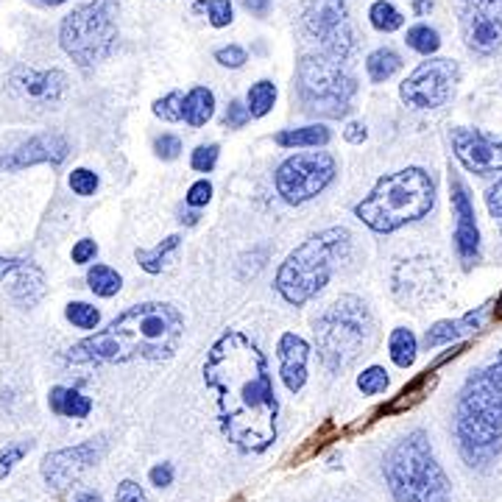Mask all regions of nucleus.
<instances>
[{"label": "nucleus", "mask_w": 502, "mask_h": 502, "mask_svg": "<svg viewBox=\"0 0 502 502\" xmlns=\"http://www.w3.org/2000/svg\"><path fill=\"white\" fill-rule=\"evenodd\" d=\"M45 6H62V4H67V0H42Z\"/></svg>", "instance_id": "4d7b16f0"}, {"label": "nucleus", "mask_w": 502, "mask_h": 502, "mask_svg": "<svg viewBox=\"0 0 502 502\" xmlns=\"http://www.w3.org/2000/svg\"><path fill=\"white\" fill-rule=\"evenodd\" d=\"M71 190L76 196H93L98 190V176L93 171H87V168H76L71 173Z\"/></svg>", "instance_id": "ea45409f"}, {"label": "nucleus", "mask_w": 502, "mask_h": 502, "mask_svg": "<svg viewBox=\"0 0 502 502\" xmlns=\"http://www.w3.org/2000/svg\"><path fill=\"white\" fill-rule=\"evenodd\" d=\"M273 104H277V87H273V81H268V79L257 81L246 96V106L251 112V118H265L273 109Z\"/></svg>", "instance_id": "c85d7f7f"}, {"label": "nucleus", "mask_w": 502, "mask_h": 502, "mask_svg": "<svg viewBox=\"0 0 502 502\" xmlns=\"http://www.w3.org/2000/svg\"><path fill=\"white\" fill-rule=\"evenodd\" d=\"M210 198H213V185L207 179H198L196 185H190V190H188V196H185V201L190 204V207H207L210 204Z\"/></svg>", "instance_id": "79ce46f5"}, {"label": "nucleus", "mask_w": 502, "mask_h": 502, "mask_svg": "<svg viewBox=\"0 0 502 502\" xmlns=\"http://www.w3.org/2000/svg\"><path fill=\"white\" fill-rule=\"evenodd\" d=\"M416 338L410 330L399 327L391 332V338H388V352H391V360L397 363L399 369H410L414 366V360H416Z\"/></svg>", "instance_id": "bb28decb"}, {"label": "nucleus", "mask_w": 502, "mask_h": 502, "mask_svg": "<svg viewBox=\"0 0 502 502\" xmlns=\"http://www.w3.org/2000/svg\"><path fill=\"white\" fill-rule=\"evenodd\" d=\"M12 265H14V260H4V257H0V277H6Z\"/></svg>", "instance_id": "6e6d98bb"}, {"label": "nucleus", "mask_w": 502, "mask_h": 502, "mask_svg": "<svg viewBox=\"0 0 502 502\" xmlns=\"http://www.w3.org/2000/svg\"><path fill=\"white\" fill-rule=\"evenodd\" d=\"M407 4H410V9H414L416 17H424V14L432 12V4H436V0H407Z\"/></svg>", "instance_id": "603ef678"}, {"label": "nucleus", "mask_w": 502, "mask_h": 502, "mask_svg": "<svg viewBox=\"0 0 502 502\" xmlns=\"http://www.w3.org/2000/svg\"><path fill=\"white\" fill-rule=\"evenodd\" d=\"M424 260H414V263H405L399 265L397 277H394V288L397 296L402 302H422L430 299V288L439 285L436 273H432L430 265H422Z\"/></svg>", "instance_id": "aec40b11"}, {"label": "nucleus", "mask_w": 502, "mask_h": 502, "mask_svg": "<svg viewBox=\"0 0 502 502\" xmlns=\"http://www.w3.org/2000/svg\"><path fill=\"white\" fill-rule=\"evenodd\" d=\"M335 179V159L327 151L296 154L277 168V193L288 204H305L322 193Z\"/></svg>", "instance_id": "9d476101"}, {"label": "nucleus", "mask_w": 502, "mask_h": 502, "mask_svg": "<svg viewBox=\"0 0 502 502\" xmlns=\"http://www.w3.org/2000/svg\"><path fill=\"white\" fill-rule=\"evenodd\" d=\"M486 313H489V307H481V310H474V313H466L464 318H458V322H439L436 327L427 330L424 347L427 349H439L444 344H452V340L469 335V332H477V330L483 327V322H486Z\"/></svg>", "instance_id": "4be33fe9"}, {"label": "nucleus", "mask_w": 502, "mask_h": 502, "mask_svg": "<svg viewBox=\"0 0 502 502\" xmlns=\"http://www.w3.org/2000/svg\"><path fill=\"white\" fill-rule=\"evenodd\" d=\"M374 338V318L357 296H340L315 322V349L324 369L338 374L349 369Z\"/></svg>", "instance_id": "0eeeda50"}, {"label": "nucleus", "mask_w": 502, "mask_h": 502, "mask_svg": "<svg viewBox=\"0 0 502 502\" xmlns=\"http://www.w3.org/2000/svg\"><path fill=\"white\" fill-rule=\"evenodd\" d=\"M458 79L461 71L452 59H427L402 81L399 96L407 106L439 109L452 98Z\"/></svg>", "instance_id": "f8f14e48"}, {"label": "nucleus", "mask_w": 502, "mask_h": 502, "mask_svg": "<svg viewBox=\"0 0 502 502\" xmlns=\"http://www.w3.org/2000/svg\"><path fill=\"white\" fill-rule=\"evenodd\" d=\"M76 502H101V497H98V494H93V491H84V494H79V497H76Z\"/></svg>", "instance_id": "864d4df0"}, {"label": "nucleus", "mask_w": 502, "mask_h": 502, "mask_svg": "<svg viewBox=\"0 0 502 502\" xmlns=\"http://www.w3.org/2000/svg\"><path fill=\"white\" fill-rule=\"evenodd\" d=\"M491 372H494V377H497V382H499V388H502V355L497 357V363L491 366Z\"/></svg>", "instance_id": "5fc2aeb1"}, {"label": "nucleus", "mask_w": 502, "mask_h": 502, "mask_svg": "<svg viewBox=\"0 0 502 502\" xmlns=\"http://www.w3.org/2000/svg\"><path fill=\"white\" fill-rule=\"evenodd\" d=\"M455 436L469 466H489L502 447V388L491 369L474 372L455 410Z\"/></svg>", "instance_id": "7ed1b4c3"}, {"label": "nucleus", "mask_w": 502, "mask_h": 502, "mask_svg": "<svg viewBox=\"0 0 502 502\" xmlns=\"http://www.w3.org/2000/svg\"><path fill=\"white\" fill-rule=\"evenodd\" d=\"M327 126H302V129H285L277 134V146L282 148H318L330 143Z\"/></svg>", "instance_id": "b1692460"}, {"label": "nucleus", "mask_w": 502, "mask_h": 502, "mask_svg": "<svg viewBox=\"0 0 502 502\" xmlns=\"http://www.w3.org/2000/svg\"><path fill=\"white\" fill-rule=\"evenodd\" d=\"M461 14H474L483 20H494L502 26V0H464Z\"/></svg>", "instance_id": "e433bc0d"}, {"label": "nucleus", "mask_w": 502, "mask_h": 502, "mask_svg": "<svg viewBox=\"0 0 502 502\" xmlns=\"http://www.w3.org/2000/svg\"><path fill=\"white\" fill-rule=\"evenodd\" d=\"M449 193H452L455 218H458V226H455V248H458L464 265L469 268L477 260V255H481V232H477L474 207H472V198H469L461 179L449 181Z\"/></svg>", "instance_id": "dca6fc26"}, {"label": "nucleus", "mask_w": 502, "mask_h": 502, "mask_svg": "<svg viewBox=\"0 0 502 502\" xmlns=\"http://www.w3.org/2000/svg\"><path fill=\"white\" fill-rule=\"evenodd\" d=\"M213 112H215V96H213V89L207 87H193L190 93L185 96V121L198 129L204 126L210 118H213Z\"/></svg>", "instance_id": "393cba45"}, {"label": "nucleus", "mask_w": 502, "mask_h": 502, "mask_svg": "<svg viewBox=\"0 0 502 502\" xmlns=\"http://www.w3.org/2000/svg\"><path fill=\"white\" fill-rule=\"evenodd\" d=\"M497 307H499V310H502V296H499V302H497Z\"/></svg>", "instance_id": "13d9d810"}, {"label": "nucleus", "mask_w": 502, "mask_h": 502, "mask_svg": "<svg viewBox=\"0 0 502 502\" xmlns=\"http://www.w3.org/2000/svg\"><path fill=\"white\" fill-rule=\"evenodd\" d=\"M251 121V112L246 104L240 101H232L230 106H226V115H223V123L230 126V129H243L246 123Z\"/></svg>", "instance_id": "37998d69"}, {"label": "nucleus", "mask_w": 502, "mask_h": 502, "mask_svg": "<svg viewBox=\"0 0 502 502\" xmlns=\"http://www.w3.org/2000/svg\"><path fill=\"white\" fill-rule=\"evenodd\" d=\"M218 154H221L218 146H198V148L193 151V156H190L193 171H198V173H210V171L218 165Z\"/></svg>", "instance_id": "58836bf2"}, {"label": "nucleus", "mask_w": 502, "mask_h": 502, "mask_svg": "<svg viewBox=\"0 0 502 502\" xmlns=\"http://www.w3.org/2000/svg\"><path fill=\"white\" fill-rule=\"evenodd\" d=\"M204 382L218 397L223 436L240 452L260 455L277 441V394L263 352L240 332H226L204 360Z\"/></svg>", "instance_id": "f257e3e1"}, {"label": "nucleus", "mask_w": 502, "mask_h": 502, "mask_svg": "<svg viewBox=\"0 0 502 502\" xmlns=\"http://www.w3.org/2000/svg\"><path fill=\"white\" fill-rule=\"evenodd\" d=\"M115 502H148V497L134 481H123L115 491Z\"/></svg>", "instance_id": "a18cd8bd"}, {"label": "nucleus", "mask_w": 502, "mask_h": 502, "mask_svg": "<svg viewBox=\"0 0 502 502\" xmlns=\"http://www.w3.org/2000/svg\"><path fill=\"white\" fill-rule=\"evenodd\" d=\"M31 449V441H20V444H9L4 452H0V481L12 474V469L26 458Z\"/></svg>", "instance_id": "4c0bfd02"}, {"label": "nucleus", "mask_w": 502, "mask_h": 502, "mask_svg": "<svg viewBox=\"0 0 502 502\" xmlns=\"http://www.w3.org/2000/svg\"><path fill=\"white\" fill-rule=\"evenodd\" d=\"M369 20H372V26L382 34H394L405 26L402 12L394 4H388V0H374L372 9H369Z\"/></svg>", "instance_id": "c756f323"}, {"label": "nucleus", "mask_w": 502, "mask_h": 502, "mask_svg": "<svg viewBox=\"0 0 502 502\" xmlns=\"http://www.w3.org/2000/svg\"><path fill=\"white\" fill-rule=\"evenodd\" d=\"M486 207H489V213H491L494 218H502V176L489 188V193H486Z\"/></svg>", "instance_id": "49530a36"}, {"label": "nucleus", "mask_w": 502, "mask_h": 502, "mask_svg": "<svg viewBox=\"0 0 502 502\" xmlns=\"http://www.w3.org/2000/svg\"><path fill=\"white\" fill-rule=\"evenodd\" d=\"M4 280L9 285L12 299L20 307H34L45 296V277H42V271L34 263L14 260V265L9 268V273Z\"/></svg>", "instance_id": "6ab92c4d"}, {"label": "nucleus", "mask_w": 502, "mask_h": 502, "mask_svg": "<svg viewBox=\"0 0 502 502\" xmlns=\"http://www.w3.org/2000/svg\"><path fill=\"white\" fill-rule=\"evenodd\" d=\"M64 315H67V322H71L73 327H79V330H96L98 322H101V313L93 305H87V302L67 305Z\"/></svg>", "instance_id": "72a5a7b5"}, {"label": "nucleus", "mask_w": 502, "mask_h": 502, "mask_svg": "<svg viewBox=\"0 0 502 502\" xmlns=\"http://www.w3.org/2000/svg\"><path fill=\"white\" fill-rule=\"evenodd\" d=\"M296 93L310 115L344 118L352 109L357 81L349 73L347 59L318 51L302 56L299 71H296Z\"/></svg>", "instance_id": "6e6552de"}, {"label": "nucleus", "mask_w": 502, "mask_h": 502, "mask_svg": "<svg viewBox=\"0 0 502 502\" xmlns=\"http://www.w3.org/2000/svg\"><path fill=\"white\" fill-rule=\"evenodd\" d=\"M461 26H464V39L466 48L481 54V56H491L497 51H502V26L494 20H483L474 14H461Z\"/></svg>", "instance_id": "412c9836"}, {"label": "nucleus", "mask_w": 502, "mask_h": 502, "mask_svg": "<svg viewBox=\"0 0 502 502\" xmlns=\"http://www.w3.org/2000/svg\"><path fill=\"white\" fill-rule=\"evenodd\" d=\"M215 62L223 64V67H232V71H238V67H243L248 62V56H246V51L240 48V45H226V48L215 51Z\"/></svg>", "instance_id": "a19ab883"}, {"label": "nucleus", "mask_w": 502, "mask_h": 502, "mask_svg": "<svg viewBox=\"0 0 502 502\" xmlns=\"http://www.w3.org/2000/svg\"><path fill=\"white\" fill-rule=\"evenodd\" d=\"M179 246H181V238H179V235H171V238H165L163 243L154 246V248H137L134 257H137V263H140L143 271L159 273V271H163V268L171 263V257L179 251Z\"/></svg>", "instance_id": "a878e982"}, {"label": "nucleus", "mask_w": 502, "mask_h": 502, "mask_svg": "<svg viewBox=\"0 0 502 502\" xmlns=\"http://www.w3.org/2000/svg\"><path fill=\"white\" fill-rule=\"evenodd\" d=\"M385 481L397 502H449L452 497L424 430L407 432L385 455Z\"/></svg>", "instance_id": "39448f33"}, {"label": "nucleus", "mask_w": 502, "mask_h": 502, "mask_svg": "<svg viewBox=\"0 0 502 502\" xmlns=\"http://www.w3.org/2000/svg\"><path fill=\"white\" fill-rule=\"evenodd\" d=\"M305 31L322 45L324 54L349 59L355 51V31L347 0H305L302 6Z\"/></svg>", "instance_id": "9b49d317"}, {"label": "nucleus", "mask_w": 502, "mask_h": 502, "mask_svg": "<svg viewBox=\"0 0 502 502\" xmlns=\"http://www.w3.org/2000/svg\"><path fill=\"white\" fill-rule=\"evenodd\" d=\"M452 151L458 156V163L472 173L486 176L502 171V140H494L481 129H455Z\"/></svg>", "instance_id": "4468645a"}, {"label": "nucleus", "mask_w": 502, "mask_h": 502, "mask_svg": "<svg viewBox=\"0 0 502 502\" xmlns=\"http://www.w3.org/2000/svg\"><path fill=\"white\" fill-rule=\"evenodd\" d=\"M344 137H347L349 143L360 146V143H363V140H366V137H369V131H366V126H363V123H349V126L344 129Z\"/></svg>", "instance_id": "8fccbe9b"}, {"label": "nucleus", "mask_w": 502, "mask_h": 502, "mask_svg": "<svg viewBox=\"0 0 502 502\" xmlns=\"http://www.w3.org/2000/svg\"><path fill=\"white\" fill-rule=\"evenodd\" d=\"M280 374H282V382L290 394H299L305 382H307V357H310V347L299 335L293 332H285L280 338Z\"/></svg>", "instance_id": "a211bd4d"}, {"label": "nucleus", "mask_w": 502, "mask_h": 502, "mask_svg": "<svg viewBox=\"0 0 502 502\" xmlns=\"http://www.w3.org/2000/svg\"><path fill=\"white\" fill-rule=\"evenodd\" d=\"M154 151H156V156H163V159H176L179 151H181V140L176 134H163L154 143Z\"/></svg>", "instance_id": "c03bdc74"}, {"label": "nucleus", "mask_w": 502, "mask_h": 502, "mask_svg": "<svg viewBox=\"0 0 502 502\" xmlns=\"http://www.w3.org/2000/svg\"><path fill=\"white\" fill-rule=\"evenodd\" d=\"M48 405L56 416H64V419H87L89 410H93L89 397H84L76 388H62V385L51 388Z\"/></svg>", "instance_id": "5701e85b"}, {"label": "nucleus", "mask_w": 502, "mask_h": 502, "mask_svg": "<svg viewBox=\"0 0 502 502\" xmlns=\"http://www.w3.org/2000/svg\"><path fill=\"white\" fill-rule=\"evenodd\" d=\"M154 115L168 121V123L181 121V118H185V96H181L179 89H173V93H168L165 98H159L154 104Z\"/></svg>", "instance_id": "f704fd0d"}, {"label": "nucleus", "mask_w": 502, "mask_h": 502, "mask_svg": "<svg viewBox=\"0 0 502 502\" xmlns=\"http://www.w3.org/2000/svg\"><path fill=\"white\" fill-rule=\"evenodd\" d=\"M98 255V246H96V240H89V238H84V240H79L76 246H73V263H89Z\"/></svg>", "instance_id": "de8ad7c7"}, {"label": "nucleus", "mask_w": 502, "mask_h": 502, "mask_svg": "<svg viewBox=\"0 0 502 502\" xmlns=\"http://www.w3.org/2000/svg\"><path fill=\"white\" fill-rule=\"evenodd\" d=\"M67 151H71V143L64 140L62 134L51 131V134H37L31 137L29 143H22L9 159H4L6 171H22V168H31V165H39V163H51V165H59L64 163Z\"/></svg>", "instance_id": "f3484780"}, {"label": "nucleus", "mask_w": 502, "mask_h": 502, "mask_svg": "<svg viewBox=\"0 0 502 502\" xmlns=\"http://www.w3.org/2000/svg\"><path fill=\"white\" fill-rule=\"evenodd\" d=\"M148 477H151V483H154L156 489H165V486L173 483V466H171V464H156Z\"/></svg>", "instance_id": "09e8293b"}, {"label": "nucleus", "mask_w": 502, "mask_h": 502, "mask_svg": "<svg viewBox=\"0 0 502 502\" xmlns=\"http://www.w3.org/2000/svg\"><path fill=\"white\" fill-rule=\"evenodd\" d=\"M101 455H104V439H89L79 447H67V449H56L51 455H45V461H42L45 483L56 491L71 489L89 466H96Z\"/></svg>", "instance_id": "ddd939ff"}, {"label": "nucleus", "mask_w": 502, "mask_h": 502, "mask_svg": "<svg viewBox=\"0 0 502 502\" xmlns=\"http://www.w3.org/2000/svg\"><path fill=\"white\" fill-rule=\"evenodd\" d=\"M399 67H402V59H399V54L391 51V48H377V51L366 59V73H369V79H372L374 84L388 81V79H391V76L399 71Z\"/></svg>", "instance_id": "cd10ccee"}, {"label": "nucleus", "mask_w": 502, "mask_h": 502, "mask_svg": "<svg viewBox=\"0 0 502 502\" xmlns=\"http://www.w3.org/2000/svg\"><path fill=\"white\" fill-rule=\"evenodd\" d=\"M357 388H360V391L366 394V397L382 394L385 388H388V372H385L382 366H369L366 372L357 377Z\"/></svg>", "instance_id": "c9c22d12"}, {"label": "nucleus", "mask_w": 502, "mask_h": 502, "mask_svg": "<svg viewBox=\"0 0 502 502\" xmlns=\"http://www.w3.org/2000/svg\"><path fill=\"white\" fill-rule=\"evenodd\" d=\"M196 12L207 17L210 26H215V29H226L235 20L230 0H196Z\"/></svg>", "instance_id": "473e14b6"}, {"label": "nucleus", "mask_w": 502, "mask_h": 502, "mask_svg": "<svg viewBox=\"0 0 502 502\" xmlns=\"http://www.w3.org/2000/svg\"><path fill=\"white\" fill-rule=\"evenodd\" d=\"M185 335V318L168 302H143L118 315L106 330L89 335L67 352L71 363L168 360Z\"/></svg>", "instance_id": "f03ea898"}, {"label": "nucleus", "mask_w": 502, "mask_h": 502, "mask_svg": "<svg viewBox=\"0 0 502 502\" xmlns=\"http://www.w3.org/2000/svg\"><path fill=\"white\" fill-rule=\"evenodd\" d=\"M87 282H89V290H93L96 296H104V299H109V296H115L123 285L121 273L115 268L109 265H93L87 273Z\"/></svg>", "instance_id": "7c9ffc66"}, {"label": "nucleus", "mask_w": 502, "mask_h": 502, "mask_svg": "<svg viewBox=\"0 0 502 502\" xmlns=\"http://www.w3.org/2000/svg\"><path fill=\"white\" fill-rule=\"evenodd\" d=\"M240 4H243L251 14H257V17L268 14V9H271V0H240Z\"/></svg>", "instance_id": "3c124183"}, {"label": "nucleus", "mask_w": 502, "mask_h": 502, "mask_svg": "<svg viewBox=\"0 0 502 502\" xmlns=\"http://www.w3.org/2000/svg\"><path fill=\"white\" fill-rule=\"evenodd\" d=\"M9 87L20 101L34 104L39 109H54L67 89V76L62 71H31V67H17V71L9 76Z\"/></svg>", "instance_id": "2eb2a0df"}, {"label": "nucleus", "mask_w": 502, "mask_h": 502, "mask_svg": "<svg viewBox=\"0 0 502 502\" xmlns=\"http://www.w3.org/2000/svg\"><path fill=\"white\" fill-rule=\"evenodd\" d=\"M352 243V235L347 230H324L313 238H307L299 248L290 251L277 273V290L288 305H305L322 290L330 277L335 263L347 257Z\"/></svg>", "instance_id": "423d86ee"}, {"label": "nucleus", "mask_w": 502, "mask_h": 502, "mask_svg": "<svg viewBox=\"0 0 502 502\" xmlns=\"http://www.w3.org/2000/svg\"><path fill=\"white\" fill-rule=\"evenodd\" d=\"M405 42H407L410 51H416V54H422V56H432V54L441 48L439 31L430 29V26H424V22H419V26H414V29H407Z\"/></svg>", "instance_id": "2f4dec72"}, {"label": "nucleus", "mask_w": 502, "mask_h": 502, "mask_svg": "<svg viewBox=\"0 0 502 502\" xmlns=\"http://www.w3.org/2000/svg\"><path fill=\"white\" fill-rule=\"evenodd\" d=\"M62 51L79 67L104 62L118 45V0H89L62 20Z\"/></svg>", "instance_id": "1a4fd4ad"}, {"label": "nucleus", "mask_w": 502, "mask_h": 502, "mask_svg": "<svg viewBox=\"0 0 502 502\" xmlns=\"http://www.w3.org/2000/svg\"><path fill=\"white\" fill-rule=\"evenodd\" d=\"M432 204H436L432 179L422 168H405L391 176H382L374 190L355 207V215L372 232L388 235L397 232L405 223L430 215Z\"/></svg>", "instance_id": "20e7f679"}]
</instances>
